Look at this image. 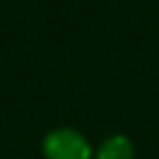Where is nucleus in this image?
I'll use <instances>...</instances> for the list:
<instances>
[{
	"label": "nucleus",
	"instance_id": "obj_2",
	"mask_svg": "<svg viewBox=\"0 0 159 159\" xmlns=\"http://www.w3.org/2000/svg\"><path fill=\"white\" fill-rule=\"evenodd\" d=\"M135 148L124 135H109L96 150V159H133Z\"/></svg>",
	"mask_w": 159,
	"mask_h": 159
},
{
	"label": "nucleus",
	"instance_id": "obj_1",
	"mask_svg": "<svg viewBox=\"0 0 159 159\" xmlns=\"http://www.w3.org/2000/svg\"><path fill=\"white\" fill-rule=\"evenodd\" d=\"M46 159H92L89 142L74 129H55L44 137Z\"/></svg>",
	"mask_w": 159,
	"mask_h": 159
}]
</instances>
